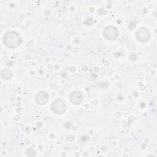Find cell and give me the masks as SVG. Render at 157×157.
Wrapping results in <instances>:
<instances>
[{
  "mask_svg": "<svg viewBox=\"0 0 157 157\" xmlns=\"http://www.w3.org/2000/svg\"><path fill=\"white\" fill-rule=\"evenodd\" d=\"M27 154L28 156H33L36 155V152L33 149H28V152H27Z\"/></svg>",
  "mask_w": 157,
  "mask_h": 157,
  "instance_id": "obj_8",
  "label": "cell"
},
{
  "mask_svg": "<svg viewBox=\"0 0 157 157\" xmlns=\"http://www.w3.org/2000/svg\"><path fill=\"white\" fill-rule=\"evenodd\" d=\"M104 35L107 39L113 40L118 37L119 32L116 27L113 26H108L104 30Z\"/></svg>",
  "mask_w": 157,
  "mask_h": 157,
  "instance_id": "obj_4",
  "label": "cell"
},
{
  "mask_svg": "<svg viewBox=\"0 0 157 157\" xmlns=\"http://www.w3.org/2000/svg\"><path fill=\"white\" fill-rule=\"evenodd\" d=\"M48 100V94L45 91H39L36 96V103L40 105H45Z\"/></svg>",
  "mask_w": 157,
  "mask_h": 157,
  "instance_id": "obj_5",
  "label": "cell"
},
{
  "mask_svg": "<svg viewBox=\"0 0 157 157\" xmlns=\"http://www.w3.org/2000/svg\"><path fill=\"white\" fill-rule=\"evenodd\" d=\"M83 95L78 91H74L70 94L71 102L74 104H80L83 101Z\"/></svg>",
  "mask_w": 157,
  "mask_h": 157,
  "instance_id": "obj_6",
  "label": "cell"
},
{
  "mask_svg": "<svg viewBox=\"0 0 157 157\" xmlns=\"http://www.w3.org/2000/svg\"><path fill=\"white\" fill-rule=\"evenodd\" d=\"M51 109L56 114H63L66 110L65 102L61 99H56L52 103Z\"/></svg>",
  "mask_w": 157,
  "mask_h": 157,
  "instance_id": "obj_2",
  "label": "cell"
},
{
  "mask_svg": "<svg viewBox=\"0 0 157 157\" xmlns=\"http://www.w3.org/2000/svg\"><path fill=\"white\" fill-rule=\"evenodd\" d=\"M22 42V39L20 34L15 31L7 32L4 37V44L10 48H17Z\"/></svg>",
  "mask_w": 157,
  "mask_h": 157,
  "instance_id": "obj_1",
  "label": "cell"
},
{
  "mask_svg": "<svg viewBox=\"0 0 157 157\" xmlns=\"http://www.w3.org/2000/svg\"><path fill=\"white\" fill-rule=\"evenodd\" d=\"M136 37L140 42H145L150 39V33L145 27L140 28L136 33Z\"/></svg>",
  "mask_w": 157,
  "mask_h": 157,
  "instance_id": "obj_3",
  "label": "cell"
},
{
  "mask_svg": "<svg viewBox=\"0 0 157 157\" xmlns=\"http://www.w3.org/2000/svg\"><path fill=\"white\" fill-rule=\"evenodd\" d=\"M1 75L2 78L4 80H9V79L12 77V73L11 71H10L9 69H3V70L1 71Z\"/></svg>",
  "mask_w": 157,
  "mask_h": 157,
  "instance_id": "obj_7",
  "label": "cell"
}]
</instances>
